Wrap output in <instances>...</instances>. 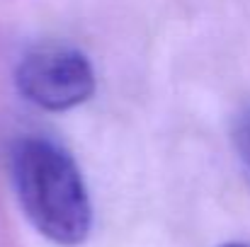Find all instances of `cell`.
Listing matches in <instances>:
<instances>
[{
	"label": "cell",
	"mask_w": 250,
	"mask_h": 247,
	"mask_svg": "<svg viewBox=\"0 0 250 247\" xmlns=\"http://www.w3.org/2000/svg\"><path fill=\"white\" fill-rule=\"evenodd\" d=\"M10 177L27 221L61 247L83 245L92 228V204L73 155L44 136H24L10 155Z\"/></svg>",
	"instance_id": "obj_1"
},
{
	"label": "cell",
	"mask_w": 250,
	"mask_h": 247,
	"mask_svg": "<svg viewBox=\"0 0 250 247\" xmlns=\"http://www.w3.org/2000/svg\"><path fill=\"white\" fill-rule=\"evenodd\" d=\"M20 95L39 109L68 112L95 92V71L83 51L71 46H42L29 51L15 71Z\"/></svg>",
	"instance_id": "obj_2"
},
{
	"label": "cell",
	"mask_w": 250,
	"mask_h": 247,
	"mask_svg": "<svg viewBox=\"0 0 250 247\" xmlns=\"http://www.w3.org/2000/svg\"><path fill=\"white\" fill-rule=\"evenodd\" d=\"M236 148H238L243 163L248 165L250 170V107L238 116V124H236Z\"/></svg>",
	"instance_id": "obj_3"
},
{
	"label": "cell",
	"mask_w": 250,
	"mask_h": 247,
	"mask_svg": "<svg viewBox=\"0 0 250 247\" xmlns=\"http://www.w3.org/2000/svg\"><path fill=\"white\" fill-rule=\"evenodd\" d=\"M224 247H250V245H246V243H229V245H224Z\"/></svg>",
	"instance_id": "obj_4"
}]
</instances>
